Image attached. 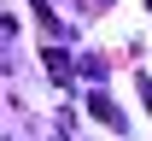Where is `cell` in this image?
I'll list each match as a JSON object with an SVG mask.
<instances>
[{
	"label": "cell",
	"instance_id": "2",
	"mask_svg": "<svg viewBox=\"0 0 152 141\" xmlns=\"http://www.w3.org/2000/svg\"><path fill=\"white\" fill-rule=\"evenodd\" d=\"M47 71H53L58 82H70V59H64V53H58V47H47Z\"/></svg>",
	"mask_w": 152,
	"mask_h": 141
},
{
	"label": "cell",
	"instance_id": "1",
	"mask_svg": "<svg viewBox=\"0 0 152 141\" xmlns=\"http://www.w3.org/2000/svg\"><path fill=\"white\" fill-rule=\"evenodd\" d=\"M88 112H94L99 123H111V129H123V112H117V106L105 100V94H88Z\"/></svg>",
	"mask_w": 152,
	"mask_h": 141
},
{
	"label": "cell",
	"instance_id": "3",
	"mask_svg": "<svg viewBox=\"0 0 152 141\" xmlns=\"http://www.w3.org/2000/svg\"><path fill=\"white\" fill-rule=\"evenodd\" d=\"M99 6H105V0H99Z\"/></svg>",
	"mask_w": 152,
	"mask_h": 141
}]
</instances>
